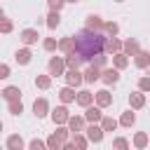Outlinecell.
Listing matches in <instances>:
<instances>
[{"label":"cell","instance_id":"cell-1","mask_svg":"<svg viewBox=\"0 0 150 150\" xmlns=\"http://www.w3.org/2000/svg\"><path fill=\"white\" fill-rule=\"evenodd\" d=\"M75 42V56L80 59V63H89L94 56L103 54V45H105V35L103 33H91V30H77L73 35Z\"/></svg>","mask_w":150,"mask_h":150},{"label":"cell","instance_id":"cell-2","mask_svg":"<svg viewBox=\"0 0 150 150\" xmlns=\"http://www.w3.org/2000/svg\"><path fill=\"white\" fill-rule=\"evenodd\" d=\"M49 115H52V120H54L56 127H66V122H68V117H70V112H68L66 105H56L54 110H49Z\"/></svg>","mask_w":150,"mask_h":150},{"label":"cell","instance_id":"cell-3","mask_svg":"<svg viewBox=\"0 0 150 150\" xmlns=\"http://www.w3.org/2000/svg\"><path fill=\"white\" fill-rule=\"evenodd\" d=\"M63 73H66L63 59H61V56H52V59H49V77H61Z\"/></svg>","mask_w":150,"mask_h":150},{"label":"cell","instance_id":"cell-4","mask_svg":"<svg viewBox=\"0 0 150 150\" xmlns=\"http://www.w3.org/2000/svg\"><path fill=\"white\" fill-rule=\"evenodd\" d=\"M84 138H87V143H101L103 141V131H101V127L98 124H89V127H84Z\"/></svg>","mask_w":150,"mask_h":150},{"label":"cell","instance_id":"cell-5","mask_svg":"<svg viewBox=\"0 0 150 150\" xmlns=\"http://www.w3.org/2000/svg\"><path fill=\"white\" fill-rule=\"evenodd\" d=\"M122 52V42L117 38H105V45H103V54L105 56H115Z\"/></svg>","mask_w":150,"mask_h":150},{"label":"cell","instance_id":"cell-6","mask_svg":"<svg viewBox=\"0 0 150 150\" xmlns=\"http://www.w3.org/2000/svg\"><path fill=\"white\" fill-rule=\"evenodd\" d=\"M0 98H5L7 103L21 101V89H19V87H14V84H9V87H5V89L0 91Z\"/></svg>","mask_w":150,"mask_h":150},{"label":"cell","instance_id":"cell-7","mask_svg":"<svg viewBox=\"0 0 150 150\" xmlns=\"http://www.w3.org/2000/svg\"><path fill=\"white\" fill-rule=\"evenodd\" d=\"M66 129L70 131V136H73V134H80V131H84V120H82L80 115H70L68 122H66Z\"/></svg>","mask_w":150,"mask_h":150},{"label":"cell","instance_id":"cell-8","mask_svg":"<svg viewBox=\"0 0 150 150\" xmlns=\"http://www.w3.org/2000/svg\"><path fill=\"white\" fill-rule=\"evenodd\" d=\"M84 30H91V33H103V19L98 14H89L87 16V26Z\"/></svg>","mask_w":150,"mask_h":150},{"label":"cell","instance_id":"cell-9","mask_svg":"<svg viewBox=\"0 0 150 150\" xmlns=\"http://www.w3.org/2000/svg\"><path fill=\"white\" fill-rule=\"evenodd\" d=\"M94 101H96V108H108V105H112V94L108 89H101L94 94Z\"/></svg>","mask_w":150,"mask_h":150},{"label":"cell","instance_id":"cell-10","mask_svg":"<svg viewBox=\"0 0 150 150\" xmlns=\"http://www.w3.org/2000/svg\"><path fill=\"white\" fill-rule=\"evenodd\" d=\"M101 117H103V112H101V108H96V105H89V108H84V122H89V124H98L101 122Z\"/></svg>","mask_w":150,"mask_h":150},{"label":"cell","instance_id":"cell-11","mask_svg":"<svg viewBox=\"0 0 150 150\" xmlns=\"http://www.w3.org/2000/svg\"><path fill=\"white\" fill-rule=\"evenodd\" d=\"M63 77H66V87H70V89H75V87L82 84V73L80 70H66Z\"/></svg>","mask_w":150,"mask_h":150},{"label":"cell","instance_id":"cell-12","mask_svg":"<svg viewBox=\"0 0 150 150\" xmlns=\"http://www.w3.org/2000/svg\"><path fill=\"white\" fill-rule=\"evenodd\" d=\"M33 112H35V117H47L49 115V103H47V98H35V103H33Z\"/></svg>","mask_w":150,"mask_h":150},{"label":"cell","instance_id":"cell-13","mask_svg":"<svg viewBox=\"0 0 150 150\" xmlns=\"http://www.w3.org/2000/svg\"><path fill=\"white\" fill-rule=\"evenodd\" d=\"M141 52V45H138V40H127V42H122V54L129 59V56H136Z\"/></svg>","mask_w":150,"mask_h":150},{"label":"cell","instance_id":"cell-14","mask_svg":"<svg viewBox=\"0 0 150 150\" xmlns=\"http://www.w3.org/2000/svg\"><path fill=\"white\" fill-rule=\"evenodd\" d=\"M19 38H21V42H23V45H26V47H28V45H35V42H38V38H40V35H38V30H35V28H23V30H21V35H19Z\"/></svg>","mask_w":150,"mask_h":150},{"label":"cell","instance_id":"cell-15","mask_svg":"<svg viewBox=\"0 0 150 150\" xmlns=\"http://www.w3.org/2000/svg\"><path fill=\"white\" fill-rule=\"evenodd\" d=\"M56 49H61L66 56H68V54H73V52H75V42H73V35H68V38H61V40L56 42Z\"/></svg>","mask_w":150,"mask_h":150},{"label":"cell","instance_id":"cell-16","mask_svg":"<svg viewBox=\"0 0 150 150\" xmlns=\"http://www.w3.org/2000/svg\"><path fill=\"white\" fill-rule=\"evenodd\" d=\"M98 80H103V84H115V82L120 80V73H117L115 68H103Z\"/></svg>","mask_w":150,"mask_h":150},{"label":"cell","instance_id":"cell-17","mask_svg":"<svg viewBox=\"0 0 150 150\" xmlns=\"http://www.w3.org/2000/svg\"><path fill=\"white\" fill-rule=\"evenodd\" d=\"M75 103L82 105V108H89V105L94 103V94L87 91V89H84V91H77V94H75Z\"/></svg>","mask_w":150,"mask_h":150},{"label":"cell","instance_id":"cell-18","mask_svg":"<svg viewBox=\"0 0 150 150\" xmlns=\"http://www.w3.org/2000/svg\"><path fill=\"white\" fill-rule=\"evenodd\" d=\"M129 105H131V110H141V108L145 105V94L131 91V94H129Z\"/></svg>","mask_w":150,"mask_h":150},{"label":"cell","instance_id":"cell-19","mask_svg":"<svg viewBox=\"0 0 150 150\" xmlns=\"http://www.w3.org/2000/svg\"><path fill=\"white\" fill-rule=\"evenodd\" d=\"M14 59H16V63H19V66H28V63H30V59H33V52H30L28 47H23V49H16Z\"/></svg>","mask_w":150,"mask_h":150},{"label":"cell","instance_id":"cell-20","mask_svg":"<svg viewBox=\"0 0 150 150\" xmlns=\"http://www.w3.org/2000/svg\"><path fill=\"white\" fill-rule=\"evenodd\" d=\"M134 63H136V68H141V70H145L148 66H150V54L145 52V49H141L136 56H134Z\"/></svg>","mask_w":150,"mask_h":150},{"label":"cell","instance_id":"cell-21","mask_svg":"<svg viewBox=\"0 0 150 150\" xmlns=\"http://www.w3.org/2000/svg\"><path fill=\"white\" fill-rule=\"evenodd\" d=\"M98 77H101V70H98V68H94V66H89V68L82 73V82H89V84H91V82H96Z\"/></svg>","mask_w":150,"mask_h":150},{"label":"cell","instance_id":"cell-22","mask_svg":"<svg viewBox=\"0 0 150 150\" xmlns=\"http://www.w3.org/2000/svg\"><path fill=\"white\" fill-rule=\"evenodd\" d=\"M7 150H23V138L19 134L7 136Z\"/></svg>","mask_w":150,"mask_h":150},{"label":"cell","instance_id":"cell-23","mask_svg":"<svg viewBox=\"0 0 150 150\" xmlns=\"http://www.w3.org/2000/svg\"><path fill=\"white\" fill-rule=\"evenodd\" d=\"M127 66H129V59H127V56H124V54H122V52H120V54H115V56H112V68H115V70H117V73H120V70H124V68H127Z\"/></svg>","mask_w":150,"mask_h":150},{"label":"cell","instance_id":"cell-24","mask_svg":"<svg viewBox=\"0 0 150 150\" xmlns=\"http://www.w3.org/2000/svg\"><path fill=\"white\" fill-rule=\"evenodd\" d=\"M70 143H73V148L75 150H87V138H84V134H73L70 136Z\"/></svg>","mask_w":150,"mask_h":150},{"label":"cell","instance_id":"cell-25","mask_svg":"<svg viewBox=\"0 0 150 150\" xmlns=\"http://www.w3.org/2000/svg\"><path fill=\"white\" fill-rule=\"evenodd\" d=\"M56 94H59V98H61L63 103H73V101H75V89H70V87H63V89H59Z\"/></svg>","mask_w":150,"mask_h":150},{"label":"cell","instance_id":"cell-26","mask_svg":"<svg viewBox=\"0 0 150 150\" xmlns=\"http://www.w3.org/2000/svg\"><path fill=\"white\" fill-rule=\"evenodd\" d=\"M115 129H117V120H115V117H105V115H103V117H101V131L105 134V131H115Z\"/></svg>","mask_w":150,"mask_h":150},{"label":"cell","instance_id":"cell-27","mask_svg":"<svg viewBox=\"0 0 150 150\" xmlns=\"http://www.w3.org/2000/svg\"><path fill=\"white\" fill-rule=\"evenodd\" d=\"M120 33V26L115 23V21H103V35H108V38H115Z\"/></svg>","mask_w":150,"mask_h":150},{"label":"cell","instance_id":"cell-28","mask_svg":"<svg viewBox=\"0 0 150 150\" xmlns=\"http://www.w3.org/2000/svg\"><path fill=\"white\" fill-rule=\"evenodd\" d=\"M63 66H66V70H77L80 68V59L75 54H68V56H63Z\"/></svg>","mask_w":150,"mask_h":150},{"label":"cell","instance_id":"cell-29","mask_svg":"<svg viewBox=\"0 0 150 150\" xmlns=\"http://www.w3.org/2000/svg\"><path fill=\"white\" fill-rule=\"evenodd\" d=\"M145 145H148V134H145V131L134 134V148H136V150H143Z\"/></svg>","mask_w":150,"mask_h":150},{"label":"cell","instance_id":"cell-30","mask_svg":"<svg viewBox=\"0 0 150 150\" xmlns=\"http://www.w3.org/2000/svg\"><path fill=\"white\" fill-rule=\"evenodd\" d=\"M35 87L38 89H49L52 87V77L49 75H38L35 77Z\"/></svg>","mask_w":150,"mask_h":150},{"label":"cell","instance_id":"cell-31","mask_svg":"<svg viewBox=\"0 0 150 150\" xmlns=\"http://www.w3.org/2000/svg\"><path fill=\"white\" fill-rule=\"evenodd\" d=\"M134 122H136V115H134L131 110H127V112H122V117H120L117 124H122V127H131Z\"/></svg>","mask_w":150,"mask_h":150},{"label":"cell","instance_id":"cell-32","mask_svg":"<svg viewBox=\"0 0 150 150\" xmlns=\"http://www.w3.org/2000/svg\"><path fill=\"white\" fill-rule=\"evenodd\" d=\"M105 61H108V56H105V54H98V56H94V59L89 61V66H94V68L103 70V68H105Z\"/></svg>","mask_w":150,"mask_h":150},{"label":"cell","instance_id":"cell-33","mask_svg":"<svg viewBox=\"0 0 150 150\" xmlns=\"http://www.w3.org/2000/svg\"><path fill=\"white\" fill-rule=\"evenodd\" d=\"M54 136L61 141V143H68L70 141V131L66 129V127H56V131H54Z\"/></svg>","mask_w":150,"mask_h":150},{"label":"cell","instance_id":"cell-34","mask_svg":"<svg viewBox=\"0 0 150 150\" xmlns=\"http://www.w3.org/2000/svg\"><path fill=\"white\" fill-rule=\"evenodd\" d=\"M45 145H47V150H61V145H63V143H61V141H59V138L52 134V136L45 141Z\"/></svg>","mask_w":150,"mask_h":150},{"label":"cell","instance_id":"cell-35","mask_svg":"<svg viewBox=\"0 0 150 150\" xmlns=\"http://www.w3.org/2000/svg\"><path fill=\"white\" fill-rule=\"evenodd\" d=\"M112 150H129V141H127L124 136H117V138L112 141Z\"/></svg>","mask_w":150,"mask_h":150},{"label":"cell","instance_id":"cell-36","mask_svg":"<svg viewBox=\"0 0 150 150\" xmlns=\"http://www.w3.org/2000/svg\"><path fill=\"white\" fill-rule=\"evenodd\" d=\"M45 23H47V28H56V26L61 23V19H59V14H56V12H49V14H47V21H45Z\"/></svg>","mask_w":150,"mask_h":150},{"label":"cell","instance_id":"cell-37","mask_svg":"<svg viewBox=\"0 0 150 150\" xmlns=\"http://www.w3.org/2000/svg\"><path fill=\"white\" fill-rule=\"evenodd\" d=\"M12 30H14V23L2 16V19H0V33H12Z\"/></svg>","mask_w":150,"mask_h":150},{"label":"cell","instance_id":"cell-38","mask_svg":"<svg viewBox=\"0 0 150 150\" xmlns=\"http://www.w3.org/2000/svg\"><path fill=\"white\" fill-rule=\"evenodd\" d=\"M7 110H9L12 115H21V112H23V103H21V101H14V103H9Z\"/></svg>","mask_w":150,"mask_h":150},{"label":"cell","instance_id":"cell-39","mask_svg":"<svg viewBox=\"0 0 150 150\" xmlns=\"http://www.w3.org/2000/svg\"><path fill=\"white\" fill-rule=\"evenodd\" d=\"M28 150H47V145H45V141H40V138H33V141L28 143Z\"/></svg>","mask_w":150,"mask_h":150},{"label":"cell","instance_id":"cell-40","mask_svg":"<svg viewBox=\"0 0 150 150\" xmlns=\"http://www.w3.org/2000/svg\"><path fill=\"white\" fill-rule=\"evenodd\" d=\"M42 47H45L47 52H54V49H56V40H54V38H45V40H42Z\"/></svg>","mask_w":150,"mask_h":150},{"label":"cell","instance_id":"cell-41","mask_svg":"<svg viewBox=\"0 0 150 150\" xmlns=\"http://www.w3.org/2000/svg\"><path fill=\"white\" fill-rule=\"evenodd\" d=\"M138 89H141V94L150 91V77H141V80H138Z\"/></svg>","mask_w":150,"mask_h":150},{"label":"cell","instance_id":"cell-42","mask_svg":"<svg viewBox=\"0 0 150 150\" xmlns=\"http://www.w3.org/2000/svg\"><path fill=\"white\" fill-rule=\"evenodd\" d=\"M47 5H49V9L56 12V14H59V9H63V2H61V0H49Z\"/></svg>","mask_w":150,"mask_h":150},{"label":"cell","instance_id":"cell-43","mask_svg":"<svg viewBox=\"0 0 150 150\" xmlns=\"http://www.w3.org/2000/svg\"><path fill=\"white\" fill-rule=\"evenodd\" d=\"M9 73H12V70H9V66H7V63H0V80H7V77H9Z\"/></svg>","mask_w":150,"mask_h":150},{"label":"cell","instance_id":"cell-44","mask_svg":"<svg viewBox=\"0 0 150 150\" xmlns=\"http://www.w3.org/2000/svg\"><path fill=\"white\" fill-rule=\"evenodd\" d=\"M61 150H75V148H73V143L68 141V143H63V145H61Z\"/></svg>","mask_w":150,"mask_h":150},{"label":"cell","instance_id":"cell-45","mask_svg":"<svg viewBox=\"0 0 150 150\" xmlns=\"http://www.w3.org/2000/svg\"><path fill=\"white\" fill-rule=\"evenodd\" d=\"M2 16H5V12H2V7H0V19H2Z\"/></svg>","mask_w":150,"mask_h":150},{"label":"cell","instance_id":"cell-46","mask_svg":"<svg viewBox=\"0 0 150 150\" xmlns=\"http://www.w3.org/2000/svg\"><path fill=\"white\" fill-rule=\"evenodd\" d=\"M0 131H2V122H0Z\"/></svg>","mask_w":150,"mask_h":150}]
</instances>
